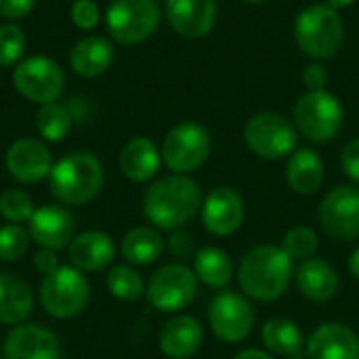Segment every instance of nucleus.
Segmentation results:
<instances>
[{"label":"nucleus","instance_id":"aec40b11","mask_svg":"<svg viewBox=\"0 0 359 359\" xmlns=\"http://www.w3.org/2000/svg\"><path fill=\"white\" fill-rule=\"evenodd\" d=\"M204 343V328L191 316H175L160 330V351L168 359L194 358Z\"/></svg>","mask_w":359,"mask_h":359},{"label":"nucleus","instance_id":"4c0bfd02","mask_svg":"<svg viewBox=\"0 0 359 359\" xmlns=\"http://www.w3.org/2000/svg\"><path fill=\"white\" fill-rule=\"evenodd\" d=\"M303 84L307 90H324L328 84V69L320 61L309 63L303 69Z\"/></svg>","mask_w":359,"mask_h":359},{"label":"nucleus","instance_id":"c03bdc74","mask_svg":"<svg viewBox=\"0 0 359 359\" xmlns=\"http://www.w3.org/2000/svg\"><path fill=\"white\" fill-rule=\"evenodd\" d=\"M355 0H326V4L328 6H332L334 11H339V8H347V6H351Z\"/></svg>","mask_w":359,"mask_h":359},{"label":"nucleus","instance_id":"6e6552de","mask_svg":"<svg viewBox=\"0 0 359 359\" xmlns=\"http://www.w3.org/2000/svg\"><path fill=\"white\" fill-rule=\"evenodd\" d=\"M210 135L202 124L181 122L168 130L162 143V160L177 175L194 172L204 166L210 156Z\"/></svg>","mask_w":359,"mask_h":359},{"label":"nucleus","instance_id":"f03ea898","mask_svg":"<svg viewBox=\"0 0 359 359\" xmlns=\"http://www.w3.org/2000/svg\"><path fill=\"white\" fill-rule=\"evenodd\" d=\"M242 292L255 301H278L292 282V259L282 246L261 244L250 248L238 269Z\"/></svg>","mask_w":359,"mask_h":359},{"label":"nucleus","instance_id":"393cba45","mask_svg":"<svg viewBox=\"0 0 359 359\" xmlns=\"http://www.w3.org/2000/svg\"><path fill=\"white\" fill-rule=\"evenodd\" d=\"M32 309L34 297L29 286L11 273H0V324L19 326L29 318Z\"/></svg>","mask_w":359,"mask_h":359},{"label":"nucleus","instance_id":"f8f14e48","mask_svg":"<svg viewBox=\"0 0 359 359\" xmlns=\"http://www.w3.org/2000/svg\"><path fill=\"white\" fill-rule=\"evenodd\" d=\"M13 84L25 99L34 103H55L61 95L65 78L55 59L48 57H29L15 67Z\"/></svg>","mask_w":359,"mask_h":359},{"label":"nucleus","instance_id":"a19ab883","mask_svg":"<svg viewBox=\"0 0 359 359\" xmlns=\"http://www.w3.org/2000/svg\"><path fill=\"white\" fill-rule=\"evenodd\" d=\"M34 267H36V271H40L42 276L53 273V271L59 267V261H57L55 250H48V248L38 250V252L34 255Z\"/></svg>","mask_w":359,"mask_h":359},{"label":"nucleus","instance_id":"39448f33","mask_svg":"<svg viewBox=\"0 0 359 359\" xmlns=\"http://www.w3.org/2000/svg\"><path fill=\"white\" fill-rule=\"evenodd\" d=\"M294 126L297 130L313 141L328 143L332 141L343 126L345 109L341 101L330 90H305L294 103Z\"/></svg>","mask_w":359,"mask_h":359},{"label":"nucleus","instance_id":"ea45409f","mask_svg":"<svg viewBox=\"0 0 359 359\" xmlns=\"http://www.w3.org/2000/svg\"><path fill=\"white\" fill-rule=\"evenodd\" d=\"M36 0H0V15L6 19H21L29 15Z\"/></svg>","mask_w":359,"mask_h":359},{"label":"nucleus","instance_id":"2f4dec72","mask_svg":"<svg viewBox=\"0 0 359 359\" xmlns=\"http://www.w3.org/2000/svg\"><path fill=\"white\" fill-rule=\"evenodd\" d=\"M282 248L284 252L294 261H307V259H313V255L318 252L320 248V238L318 233L311 229V227H305V225H297L292 229H288L284 233V240H282Z\"/></svg>","mask_w":359,"mask_h":359},{"label":"nucleus","instance_id":"2eb2a0df","mask_svg":"<svg viewBox=\"0 0 359 359\" xmlns=\"http://www.w3.org/2000/svg\"><path fill=\"white\" fill-rule=\"evenodd\" d=\"M4 359H61V343L57 334L38 324H19L15 326L4 343Z\"/></svg>","mask_w":359,"mask_h":359},{"label":"nucleus","instance_id":"a878e982","mask_svg":"<svg viewBox=\"0 0 359 359\" xmlns=\"http://www.w3.org/2000/svg\"><path fill=\"white\" fill-rule=\"evenodd\" d=\"M114 61V46L109 40L101 36H88L82 38L69 55V63L76 74L84 78H95L103 74Z\"/></svg>","mask_w":359,"mask_h":359},{"label":"nucleus","instance_id":"a18cd8bd","mask_svg":"<svg viewBox=\"0 0 359 359\" xmlns=\"http://www.w3.org/2000/svg\"><path fill=\"white\" fill-rule=\"evenodd\" d=\"M244 2H250V4H261V2H267V0H244Z\"/></svg>","mask_w":359,"mask_h":359},{"label":"nucleus","instance_id":"72a5a7b5","mask_svg":"<svg viewBox=\"0 0 359 359\" xmlns=\"http://www.w3.org/2000/svg\"><path fill=\"white\" fill-rule=\"evenodd\" d=\"M29 248V231L21 225H4L0 227V261L15 263Z\"/></svg>","mask_w":359,"mask_h":359},{"label":"nucleus","instance_id":"6ab92c4d","mask_svg":"<svg viewBox=\"0 0 359 359\" xmlns=\"http://www.w3.org/2000/svg\"><path fill=\"white\" fill-rule=\"evenodd\" d=\"M309 359H359V337L345 324L318 326L307 341Z\"/></svg>","mask_w":359,"mask_h":359},{"label":"nucleus","instance_id":"20e7f679","mask_svg":"<svg viewBox=\"0 0 359 359\" xmlns=\"http://www.w3.org/2000/svg\"><path fill=\"white\" fill-rule=\"evenodd\" d=\"M345 40V23L328 4L305 6L294 21V42L307 57L320 61L339 53Z\"/></svg>","mask_w":359,"mask_h":359},{"label":"nucleus","instance_id":"b1692460","mask_svg":"<svg viewBox=\"0 0 359 359\" xmlns=\"http://www.w3.org/2000/svg\"><path fill=\"white\" fill-rule=\"evenodd\" d=\"M324 162L318 151L305 147L290 154L286 162V183L299 196L316 194L324 183Z\"/></svg>","mask_w":359,"mask_h":359},{"label":"nucleus","instance_id":"49530a36","mask_svg":"<svg viewBox=\"0 0 359 359\" xmlns=\"http://www.w3.org/2000/svg\"><path fill=\"white\" fill-rule=\"evenodd\" d=\"M0 359H4V358H2V355H0Z\"/></svg>","mask_w":359,"mask_h":359},{"label":"nucleus","instance_id":"c756f323","mask_svg":"<svg viewBox=\"0 0 359 359\" xmlns=\"http://www.w3.org/2000/svg\"><path fill=\"white\" fill-rule=\"evenodd\" d=\"M105 286L109 290V294L118 301H139L141 297H145V284L143 278L139 276L137 269L128 267V265H116L107 271L105 276Z\"/></svg>","mask_w":359,"mask_h":359},{"label":"nucleus","instance_id":"37998d69","mask_svg":"<svg viewBox=\"0 0 359 359\" xmlns=\"http://www.w3.org/2000/svg\"><path fill=\"white\" fill-rule=\"evenodd\" d=\"M347 267H349V273H351V276H353V278L359 282V248H355V250L351 252Z\"/></svg>","mask_w":359,"mask_h":359},{"label":"nucleus","instance_id":"cd10ccee","mask_svg":"<svg viewBox=\"0 0 359 359\" xmlns=\"http://www.w3.org/2000/svg\"><path fill=\"white\" fill-rule=\"evenodd\" d=\"M120 252L133 265H149L164 252V240L154 227H135L122 238Z\"/></svg>","mask_w":359,"mask_h":359},{"label":"nucleus","instance_id":"f257e3e1","mask_svg":"<svg viewBox=\"0 0 359 359\" xmlns=\"http://www.w3.org/2000/svg\"><path fill=\"white\" fill-rule=\"evenodd\" d=\"M200 185L185 175H170L154 181L143 196V215L160 229H181L202 208Z\"/></svg>","mask_w":359,"mask_h":359},{"label":"nucleus","instance_id":"412c9836","mask_svg":"<svg viewBox=\"0 0 359 359\" xmlns=\"http://www.w3.org/2000/svg\"><path fill=\"white\" fill-rule=\"evenodd\" d=\"M294 282L299 292L313 303H328L339 292V273L324 259H307L294 271Z\"/></svg>","mask_w":359,"mask_h":359},{"label":"nucleus","instance_id":"a211bd4d","mask_svg":"<svg viewBox=\"0 0 359 359\" xmlns=\"http://www.w3.org/2000/svg\"><path fill=\"white\" fill-rule=\"evenodd\" d=\"M166 17L172 29L183 38H202L210 34L217 21L215 0H166Z\"/></svg>","mask_w":359,"mask_h":359},{"label":"nucleus","instance_id":"bb28decb","mask_svg":"<svg viewBox=\"0 0 359 359\" xmlns=\"http://www.w3.org/2000/svg\"><path fill=\"white\" fill-rule=\"evenodd\" d=\"M194 273L208 288H225L233 276L231 257L217 246H204L194 257Z\"/></svg>","mask_w":359,"mask_h":359},{"label":"nucleus","instance_id":"f704fd0d","mask_svg":"<svg viewBox=\"0 0 359 359\" xmlns=\"http://www.w3.org/2000/svg\"><path fill=\"white\" fill-rule=\"evenodd\" d=\"M25 48V36L17 25H0V67L13 65Z\"/></svg>","mask_w":359,"mask_h":359},{"label":"nucleus","instance_id":"473e14b6","mask_svg":"<svg viewBox=\"0 0 359 359\" xmlns=\"http://www.w3.org/2000/svg\"><path fill=\"white\" fill-rule=\"evenodd\" d=\"M36 212L32 198L21 189H6L0 194V215L15 225L27 223Z\"/></svg>","mask_w":359,"mask_h":359},{"label":"nucleus","instance_id":"ddd939ff","mask_svg":"<svg viewBox=\"0 0 359 359\" xmlns=\"http://www.w3.org/2000/svg\"><path fill=\"white\" fill-rule=\"evenodd\" d=\"M322 229L341 242L359 238V189L353 185H339L326 194L320 204Z\"/></svg>","mask_w":359,"mask_h":359},{"label":"nucleus","instance_id":"79ce46f5","mask_svg":"<svg viewBox=\"0 0 359 359\" xmlns=\"http://www.w3.org/2000/svg\"><path fill=\"white\" fill-rule=\"evenodd\" d=\"M233 359H273L269 353H265V351H259V349H244V351H240L238 355Z\"/></svg>","mask_w":359,"mask_h":359},{"label":"nucleus","instance_id":"1a4fd4ad","mask_svg":"<svg viewBox=\"0 0 359 359\" xmlns=\"http://www.w3.org/2000/svg\"><path fill=\"white\" fill-rule=\"evenodd\" d=\"M198 294V278L194 269L183 263L162 265L145 288L147 303L164 313L185 309Z\"/></svg>","mask_w":359,"mask_h":359},{"label":"nucleus","instance_id":"58836bf2","mask_svg":"<svg viewBox=\"0 0 359 359\" xmlns=\"http://www.w3.org/2000/svg\"><path fill=\"white\" fill-rule=\"evenodd\" d=\"M168 250L177 259L191 257V252H194V240H191V236L185 233V231H181V229H175V233L168 238Z\"/></svg>","mask_w":359,"mask_h":359},{"label":"nucleus","instance_id":"0eeeda50","mask_svg":"<svg viewBox=\"0 0 359 359\" xmlns=\"http://www.w3.org/2000/svg\"><path fill=\"white\" fill-rule=\"evenodd\" d=\"M248 149L263 160H280L297 147V126L278 111H261L244 126Z\"/></svg>","mask_w":359,"mask_h":359},{"label":"nucleus","instance_id":"c9c22d12","mask_svg":"<svg viewBox=\"0 0 359 359\" xmlns=\"http://www.w3.org/2000/svg\"><path fill=\"white\" fill-rule=\"evenodd\" d=\"M72 19L82 29H93L99 23V6L93 0H76L72 6Z\"/></svg>","mask_w":359,"mask_h":359},{"label":"nucleus","instance_id":"e433bc0d","mask_svg":"<svg viewBox=\"0 0 359 359\" xmlns=\"http://www.w3.org/2000/svg\"><path fill=\"white\" fill-rule=\"evenodd\" d=\"M341 166L353 183H359V137L345 145L341 154Z\"/></svg>","mask_w":359,"mask_h":359},{"label":"nucleus","instance_id":"423d86ee","mask_svg":"<svg viewBox=\"0 0 359 359\" xmlns=\"http://www.w3.org/2000/svg\"><path fill=\"white\" fill-rule=\"evenodd\" d=\"M90 299V284L76 267L59 265L53 273L44 276L40 284L42 309L57 318L67 320L78 316Z\"/></svg>","mask_w":359,"mask_h":359},{"label":"nucleus","instance_id":"9d476101","mask_svg":"<svg viewBox=\"0 0 359 359\" xmlns=\"http://www.w3.org/2000/svg\"><path fill=\"white\" fill-rule=\"evenodd\" d=\"M158 25L160 8L156 0H114L107 8L109 34L122 44L147 40Z\"/></svg>","mask_w":359,"mask_h":359},{"label":"nucleus","instance_id":"dca6fc26","mask_svg":"<svg viewBox=\"0 0 359 359\" xmlns=\"http://www.w3.org/2000/svg\"><path fill=\"white\" fill-rule=\"evenodd\" d=\"M29 238L48 250H61L69 246L76 231V219L74 215L57 204H48L42 208H36L32 219L27 221Z\"/></svg>","mask_w":359,"mask_h":359},{"label":"nucleus","instance_id":"7ed1b4c3","mask_svg":"<svg viewBox=\"0 0 359 359\" xmlns=\"http://www.w3.org/2000/svg\"><path fill=\"white\" fill-rule=\"evenodd\" d=\"M103 179V166L93 154L74 151L53 164L48 187L59 202L67 206H82L99 196Z\"/></svg>","mask_w":359,"mask_h":359},{"label":"nucleus","instance_id":"9b49d317","mask_svg":"<svg viewBox=\"0 0 359 359\" xmlns=\"http://www.w3.org/2000/svg\"><path fill=\"white\" fill-rule=\"evenodd\" d=\"M255 309L240 292H219L208 307V324L212 334L229 345L242 343L255 328Z\"/></svg>","mask_w":359,"mask_h":359},{"label":"nucleus","instance_id":"7c9ffc66","mask_svg":"<svg viewBox=\"0 0 359 359\" xmlns=\"http://www.w3.org/2000/svg\"><path fill=\"white\" fill-rule=\"evenodd\" d=\"M36 128L42 135V139H46L50 143H59L72 130V114L63 105L46 103L40 107V111L36 116Z\"/></svg>","mask_w":359,"mask_h":359},{"label":"nucleus","instance_id":"4be33fe9","mask_svg":"<svg viewBox=\"0 0 359 359\" xmlns=\"http://www.w3.org/2000/svg\"><path fill=\"white\" fill-rule=\"evenodd\" d=\"M67 255L72 267L93 273L105 269L114 261L116 246L114 240L103 231H84L82 236H76L69 242Z\"/></svg>","mask_w":359,"mask_h":359},{"label":"nucleus","instance_id":"4468645a","mask_svg":"<svg viewBox=\"0 0 359 359\" xmlns=\"http://www.w3.org/2000/svg\"><path fill=\"white\" fill-rule=\"evenodd\" d=\"M202 225L208 233L217 238H227L236 233L244 223V200L227 185L215 187L202 202Z\"/></svg>","mask_w":359,"mask_h":359},{"label":"nucleus","instance_id":"5701e85b","mask_svg":"<svg viewBox=\"0 0 359 359\" xmlns=\"http://www.w3.org/2000/svg\"><path fill=\"white\" fill-rule=\"evenodd\" d=\"M160 162H162V154L147 137L130 139L120 154V168L124 177L135 183H145L154 179L156 172L160 170Z\"/></svg>","mask_w":359,"mask_h":359},{"label":"nucleus","instance_id":"f3484780","mask_svg":"<svg viewBox=\"0 0 359 359\" xmlns=\"http://www.w3.org/2000/svg\"><path fill=\"white\" fill-rule=\"evenodd\" d=\"M6 170L19 183H40L53 170L50 151L36 139H19L6 151Z\"/></svg>","mask_w":359,"mask_h":359},{"label":"nucleus","instance_id":"c85d7f7f","mask_svg":"<svg viewBox=\"0 0 359 359\" xmlns=\"http://www.w3.org/2000/svg\"><path fill=\"white\" fill-rule=\"evenodd\" d=\"M261 337L265 347L280 358H299L303 349L301 328L288 318H271L269 322H265Z\"/></svg>","mask_w":359,"mask_h":359}]
</instances>
